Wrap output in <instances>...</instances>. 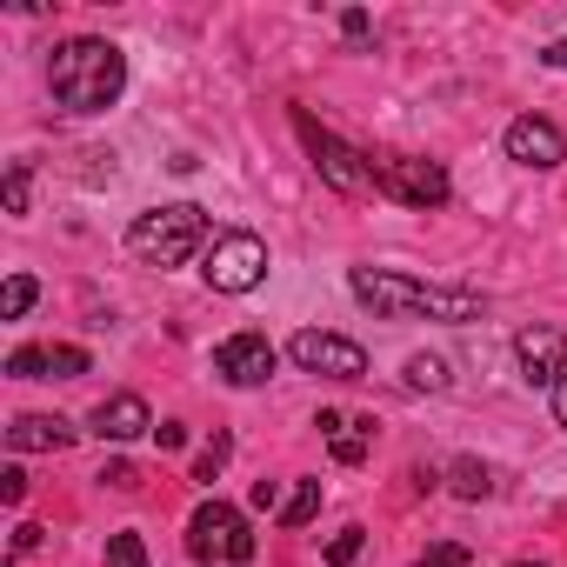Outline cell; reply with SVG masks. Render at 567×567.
Here are the masks:
<instances>
[{
	"label": "cell",
	"mask_w": 567,
	"mask_h": 567,
	"mask_svg": "<svg viewBox=\"0 0 567 567\" xmlns=\"http://www.w3.org/2000/svg\"><path fill=\"white\" fill-rule=\"evenodd\" d=\"M187 554L194 560H254V527H247V514L240 507H227V501H200L194 507V520H187Z\"/></svg>",
	"instance_id": "8992f818"
},
{
	"label": "cell",
	"mask_w": 567,
	"mask_h": 567,
	"mask_svg": "<svg viewBox=\"0 0 567 567\" xmlns=\"http://www.w3.org/2000/svg\"><path fill=\"white\" fill-rule=\"evenodd\" d=\"M227 454H234V441H227V434H214V441L200 447V461H194V481H207V487H214V474L227 467Z\"/></svg>",
	"instance_id": "7402d4cb"
},
{
	"label": "cell",
	"mask_w": 567,
	"mask_h": 567,
	"mask_svg": "<svg viewBox=\"0 0 567 567\" xmlns=\"http://www.w3.org/2000/svg\"><path fill=\"white\" fill-rule=\"evenodd\" d=\"M94 361H87V348H68V341H54L48 348V381H81Z\"/></svg>",
	"instance_id": "ac0fdd59"
},
{
	"label": "cell",
	"mask_w": 567,
	"mask_h": 567,
	"mask_svg": "<svg viewBox=\"0 0 567 567\" xmlns=\"http://www.w3.org/2000/svg\"><path fill=\"white\" fill-rule=\"evenodd\" d=\"M34 274H8V288H0V321H21L28 308H34Z\"/></svg>",
	"instance_id": "e0dca14e"
},
{
	"label": "cell",
	"mask_w": 567,
	"mask_h": 567,
	"mask_svg": "<svg viewBox=\"0 0 567 567\" xmlns=\"http://www.w3.org/2000/svg\"><path fill=\"white\" fill-rule=\"evenodd\" d=\"M41 540H48V527H34V520H21V527H14V560H21V554H34Z\"/></svg>",
	"instance_id": "4316f807"
},
{
	"label": "cell",
	"mask_w": 567,
	"mask_h": 567,
	"mask_svg": "<svg viewBox=\"0 0 567 567\" xmlns=\"http://www.w3.org/2000/svg\"><path fill=\"white\" fill-rule=\"evenodd\" d=\"M87 427H94L101 441H141V434H154V414H147L141 394H107V401L87 414Z\"/></svg>",
	"instance_id": "7c38bea8"
},
{
	"label": "cell",
	"mask_w": 567,
	"mask_h": 567,
	"mask_svg": "<svg viewBox=\"0 0 567 567\" xmlns=\"http://www.w3.org/2000/svg\"><path fill=\"white\" fill-rule=\"evenodd\" d=\"M361 547H368V534H361V527H341V534L328 540V567H354Z\"/></svg>",
	"instance_id": "603a6c76"
},
{
	"label": "cell",
	"mask_w": 567,
	"mask_h": 567,
	"mask_svg": "<svg viewBox=\"0 0 567 567\" xmlns=\"http://www.w3.org/2000/svg\"><path fill=\"white\" fill-rule=\"evenodd\" d=\"M408 388L441 394V388H447V361H441V354H414V361H408Z\"/></svg>",
	"instance_id": "d6986e66"
},
{
	"label": "cell",
	"mask_w": 567,
	"mask_h": 567,
	"mask_svg": "<svg viewBox=\"0 0 567 567\" xmlns=\"http://www.w3.org/2000/svg\"><path fill=\"white\" fill-rule=\"evenodd\" d=\"M447 481H454L461 501H487V494H494V467H487V461H454Z\"/></svg>",
	"instance_id": "2e32d148"
},
{
	"label": "cell",
	"mask_w": 567,
	"mask_h": 567,
	"mask_svg": "<svg viewBox=\"0 0 567 567\" xmlns=\"http://www.w3.org/2000/svg\"><path fill=\"white\" fill-rule=\"evenodd\" d=\"M315 427L328 434V447H334V461H341V467H361V461H368V447H374V421H348V414L321 408V421H315Z\"/></svg>",
	"instance_id": "5bb4252c"
},
{
	"label": "cell",
	"mask_w": 567,
	"mask_h": 567,
	"mask_svg": "<svg viewBox=\"0 0 567 567\" xmlns=\"http://www.w3.org/2000/svg\"><path fill=\"white\" fill-rule=\"evenodd\" d=\"M348 288L361 308H374L381 321H441V328H467L487 315V301L474 288H434V280L394 274V267H354Z\"/></svg>",
	"instance_id": "6da1fadb"
},
{
	"label": "cell",
	"mask_w": 567,
	"mask_h": 567,
	"mask_svg": "<svg viewBox=\"0 0 567 567\" xmlns=\"http://www.w3.org/2000/svg\"><path fill=\"white\" fill-rule=\"evenodd\" d=\"M0 501H28V474H21V467L0 474Z\"/></svg>",
	"instance_id": "f1b7e54d"
},
{
	"label": "cell",
	"mask_w": 567,
	"mask_h": 567,
	"mask_svg": "<svg viewBox=\"0 0 567 567\" xmlns=\"http://www.w3.org/2000/svg\"><path fill=\"white\" fill-rule=\"evenodd\" d=\"M414 567H467V547H427Z\"/></svg>",
	"instance_id": "484cf974"
},
{
	"label": "cell",
	"mask_w": 567,
	"mask_h": 567,
	"mask_svg": "<svg viewBox=\"0 0 567 567\" xmlns=\"http://www.w3.org/2000/svg\"><path fill=\"white\" fill-rule=\"evenodd\" d=\"M315 514H321V481H295L288 501H280V520H288V527H308Z\"/></svg>",
	"instance_id": "9a60e30c"
},
{
	"label": "cell",
	"mask_w": 567,
	"mask_h": 567,
	"mask_svg": "<svg viewBox=\"0 0 567 567\" xmlns=\"http://www.w3.org/2000/svg\"><path fill=\"white\" fill-rule=\"evenodd\" d=\"M260 514H280V501H288V494H280V481H254V494H247Z\"/></svg>",
	"instance_id": "d4e9b609"
},
{
	"label": "cell",
	"mask_w": 567,
	"mask_h": 567,
	"mask_svg": "<svg viewBox=\"0 0 567 567\" xmlns=\"http://www.w3.org/2000/svg\"><path fill=\"white\" fill-rule=\"evenodd\" d=\"M48 87H54V101H61L68 114H107V107L121 101V87H127V54H121L114 41L81 34V41L54 48Z\"/></svg>",
	"instance_id": "7a4b0ae2"
},
{
	"label": "cell",
	"mask_w": 567,
	"mask_h": 567,
	"mask_svg": "<svg viewBox=\"0 0 567 567\" xmlns=\"http://www.w3.org/2000/svg\"><path fill=\"white\" fill-rule=\"evenodd\" d=\"M501 147H507V161H520V167H534V174H554V167L567 161V141H560V127H554L547 114H520V121H507Z\"/></svg>",
	"instance_id": "30bf717a"
},
{
	"label": "cell",
	"mask_w": 567,
	"mask_h": 567,
	"mask_svg": "<svg viewBox=\"0 0 567 567\" xmlns=\"http://www.w3.org/2000/svg\"><path fill=\"white\" fill-rule=\"evenodd\" d=\"M514 368H520L527 388H554V381L567 374V334L547 328V321L520 328V334H514Z\"/></svg>",
	"instance_id": "8fae6325"
},
{
	"label": "cell",
	"mask_w": 567,
	"mask_h": 567,
	"mask_svg": "<svg viewBox=\"0 0 567 567\" xmlns=\"http://www.w3.org/2000/svg\"><path fill=\"white\" fill-rule=\"evenodd\" d=\"M207 247H214V234H207V214H200L194 200L147 207V214H134V227H127V254L147 260V267H181V260H194V254H207Z\"/></svg>",
	"instance_id": "3957f363"
},
{
	"label": "cell",
	"mask_w": 567,
	"mask_h": 567,
	"mask_svg": "<svg viewBox=\"0 0 567 567\" xmlns=\"http://www.w3.org/2000/svg\"><path fill=\"white\" fill-rule=\"evenodd\" d=\"M8 374L14 381H48V348H14L8 354Z\"/></svg>",
	"instance_id": "44dd1931"
},
{
	"label": "cell",
	"mask_w": 567,
	"mask_h": 567,
	"mask_svg": "<svg viewBox=\"0 0 567 567\" xmlns=\"http://www.w3.org/2000/svg\"><path fill=\"white\" fill-rule=\"evenodd\" d=\"M274 368H280V348L267 341V334H227L220 348H214V374L227 381V388H267L274 381Z\"/></svg>",
	"instance_id": "9c48e42d"
},
{
	"label": "cell",
	"mask_w": 567,
	"mask_h": 567,
	"mask_svg": "<svg viewBox=\"0 0 567 567\" xmlns=\"http://www.w3.org/2000/svg\"><path fill=\"white\" fill-rule=\"evenodd\" d=\"M295 127H301V141H308V154H315V174H321L334 194H348V200L374 194V154H361V147H348L341 134L315 127V114H308V107H295Z\"/></svg>",
	"instance_id": "277c9868"
},
{
	"label": "cell",
	"mask_w": 567,
	"mask_h": 567,
	"mask_svg": "<svg viewBox=\"0 0 567 567\" xmlns=\"http://www.w3.org/2000/svg\"><path fill=\"white\" fill-rule=\"evenodd\" d=\"M341 34L348 41H368V14H341Z\"/></svg>",
	"instance_id": "4dcf8cb0"
},
{
	"label": "cell",
	"mask_w": 567,
	"mask_h": 567,
	"mask_svg": "<svg viewBox=\"0 0 567 567\" xmlns=\"http://www.w3.org/2000/svg\"><path fill=\"white\" fill-rule=\"evenodd\" d=\"M288 361H295V368H308V374H328V381H361V374H368L361 341L328 334V328H301V334L288 341Z\"/></svg>",
	"instance_id": "ba28073f"
},
{
	"label": "cell",
	"mask_w": 567,
	"mask_h": 567,
	"mask_svg": "<svg viewBox=\"0 0 567 567\" xmlns=\"http://www.w3.org/2000/svg\"><path fill=\"white\" fill-rule=\"evenodd\" d=\"M540 61H547V68H560V74H567V34H560V41H554V48H547V54H540Z\"/></svg>",
	"instance_id": "d6a6232c"
},
{
	"label": "cell",
	"mask_w": 567,
	"mask_h": 567,
	"mask_svg": "<svg viewBox=\"0 0 567 567\" xmlns=\"http://www.w3.org/2000/svg\"><path fill=\"white\" fill-rule=\"evenodd\" d=\"M101 567H154V560H147V540L141 534H114L107 554H101Z\"/></svg>",
	"instance_id": "ffe728a7"
},
{
	"label": "cell",
	"mask_w": 567,
	"mask_h": 567,
	"mask_svg": "<svg viewBox=\"0 0 567 567\" xmlns=\"http://www.w3.org/2000/svg\"><path fill=\"white\" fill-rule=\"evenodd\" d=\"M374 194L401 200V207H447V167L441 161H421V154H388L374 161Z\"/></svg>",
	"instance_id": "52a82bcc"
},
{
	"label": "cell",
	"mask_w": 567,
	"mask_h": 567,
	"mask_svg": "<svg viewBox=\"0 0 567 567\" xmlns=\"http://www.w3.org/2000/svg\"><path fill=\"white\" fill-rule=\"evenodd\" d=\"M28 187H34V174H28V161H14V167H8V214H14V220L28 214Z\"/></svg>",
	"instance_id": "cb8c5ba5"
},
{
	"label": "cell",
	"mask_w": 567,
	"mask_h": 567,
	"mask_svg": "<svg viewBox=\"0 0 567 567\" xmlns=\"http://www.w3.org/2000/svg\"><path fill=\"white\" fill-rule=\"evenodd\" d=\"M507 567H547V560H507Z\"/></svg>",
	"instance_id": "836d02e7"
},
{
	"label": "cell",
	"mask_w": 567,
	"mask_h": 567,
	"mask_svg": "<svg viewBox=\"0 0 567 567\" xmlns=\"http://www.w3.org/2000/svg\"><path fill=\"white\" fill-rule=\"evenodd\" d=\"M554 421H560V427H567V374H560V381H554Z\"/></svg>",
	"instance_id": "1f68e13d"
},
{
	"label": "cell",
	"mask_w": 567,
	"mask_h": 567,
	"mask_svg": "<svg viewBox=\"0 0 567 567\" xmlns=\"http://www.w3.org/2000/svg\"><path fill=\"white\" fill-rule=\"evenodd\" d=\"M14 567H21V560H14Z\"/></svg>",
	"instance_id": "e575fe53"
},
{
	"label": "cell",
	"mask_w": 567,
	"mask_h": 567,
	"mask_svg": "<svg viewBox=\"0 0 567 567\" xmlns=\"http://www.w3.org/2000/svg\"><path fill=\"white\" fill-rule=\"evenodd\" d=\"M154 441H161V447H181V441H187V427H181V421H161V427H154Z\"/></svg>",
	"instance_id": "f546056e"
},
{
	"label": "cell",
	"mask_w": 567,
	"mask_h": 567,
	"mask_svg": "<svg viewBox=\"0 0 567 567\" xmlns=\"http://www.w3.org/2000/svg\"><path fill=\"white\" fill-rule=\"evenodd\" d=\"M200 274H207L214 295H254L260 280H267V240L247 234V227H227V234H214V247L200 254Z\"/></svg>",
	"instance_id": "5b68a950"
},
{
	"label": "cell",
	"mask_w": 567,
	"mask_h": 567,
	"mask_svg": "<svg viewBox=\"0 0 567 567\" xmlns=\"http://www.w3.org/2000/svg\"><path fill=\"white\" fill-rule=\"evenodd\" d=\"M101 481H107V487H141V474H134L127 461H107V467H101Z\"/></svg>",
	"instance_id": "83f0119b"
},
{
	"label": "cell",
	"mask_w": 567,
	"mask_h": 567,
	"mask_svg": "<svg viewBox=\"0 0 567 567\" xmlns=\"http://www.w3.org/2000/svg\"><path fill=\"white\" fill-rule=\"evenodd\" d=\"M74 441H81V427L61 421V414H21V421H8V447L14 454H61Z\"/></svg>",
	"instance_id": "4fadbf2b"
}]
</instances>
